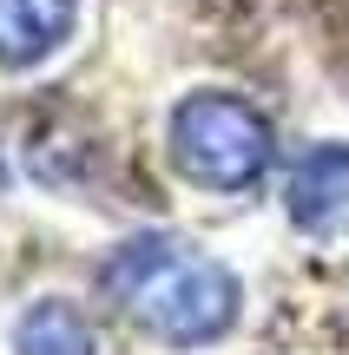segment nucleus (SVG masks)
<instances>
[{"instance_id": "nucleus-1", "label": "nucleus", "mask_w": 349, "mask_h": 355, "mask_svg": "<svg viewBox=\"0 0 349 355\" xmlns=\"http://www.w3.org/2000/svg\"><path fill=\"white\" fill-rule=\"evenodd\" d=\"M99 296L152 343L198 349V343H218L237 322L244 283L218 257L191 250V243L165 237V230H145V237H126L99 263Z\"/></svg>"}, {"instance_id": "nucleus-2", "label": "nucleus", "mask_w": 349, "mask_h": 355, "mask_svg": "<svg viewBox=\"0 0 349 355\" xmlns=\"http://www.w3.org/2000/svg\"><path fill=\"white\" fill-rule=\"evenodd\" d=\"M165 145H171V165L191 178L198 191H224V198L257 191L271 158H277L271 119L250 99H237V92H185L171 105Z\"/></svg>"}, {"instance_id": "nucleus-3", "label": "nucleus", "mask_w": 349, "mask_h": 355, "mask_svg": "<svg viewBox=\"0 0 349 355\" xmlns=\"http://www.w3.org/2000/svg\"><path fill=\"white\" fill-rule=\"evenodd\" d=\"M79 26V0H0V66L26 73V66L53 60Z\"/></svg>"}, {"instance_id": "nucleus-4", "label": "nucleus", "mask_w": 349, "mask_h": 355, "mask_svg": "<svg viewBox=\"0 0 349 355\" xmlns=\"http://www.w3.org/2000/svg\"><path fill=\"white\" fill-rule=\"evenodd\" d=\"M284 204H290V224L316 230V237L349 224V145H316V152L290 171Z\"/></svg>"}, {"instance_id": "nucleus-5", "label": "nucleus", "mask_w": 349, "mask_h": 355, "mask_svg": "<svg viewBox=\"0 0 349 355\" xmlns=\"http://www.w3.org/2000/svg\"><path fill=\"white\" fill-rule=\"evenodd\" d=\"M13 355H99V336H92L86 309L46 296L13 322Z\"/></svg>"}, {"instance_id": "nucleus-6", "label": "nucleus", "mask_w": 349, "mask_h": 355, "mask_svg": "<svg viewBox=\"0 0 349 355\" xmlns=\"http://www.w3.org/2000/svg\"><path fill=\"white\" fill-rule=\"evenodd\" d=\"M0 191H7V152H0Z\"/></svg>"}]
</instances>
